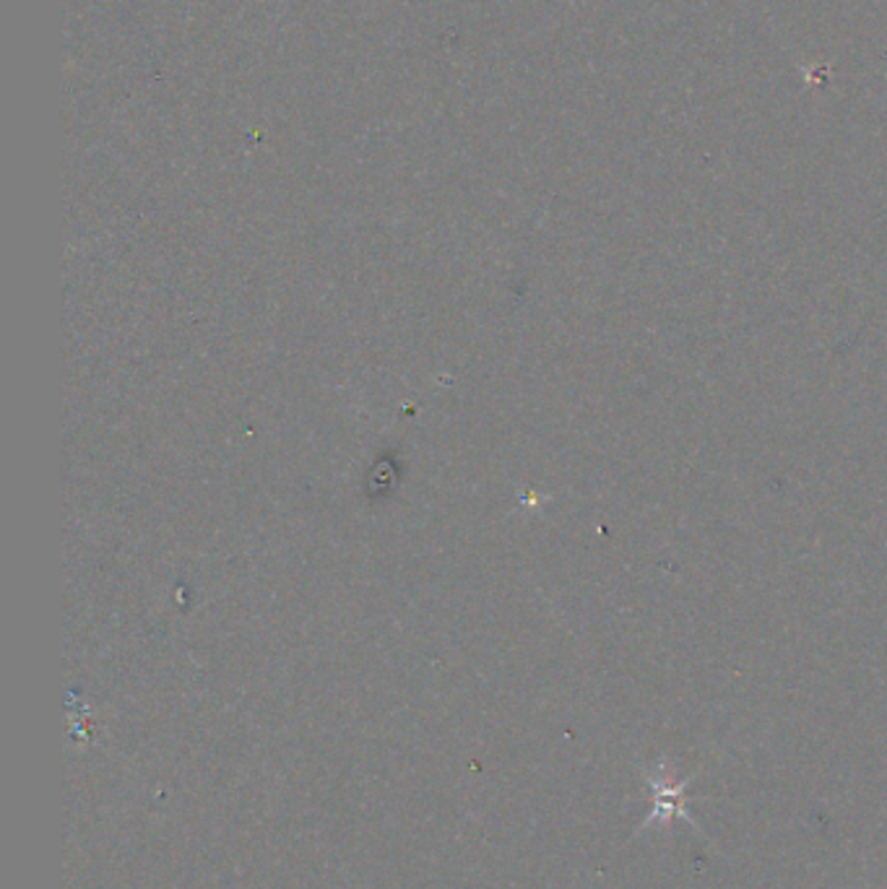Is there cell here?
Returning <instances> with one entry per match:
<instances>
[{
  "mask_svg": "<svg viewBox=\"0 0 887 889\" xmlns=\"http://www.w3.org/2000/svg\"><path fill=\"white\" fill-rule=\"evenodd\" d=\"M684 786H688V780L648 776V788H651V793H653V803H651V814H648L645 824L669 822V819H677V817L690 819L688 809H684V801H688Z\"/></svg>",
  "mask_w": 887,
  "mask_h": 889,
  "instance_id": "obj_1",
  "label": "cell"
}]
</instances>
